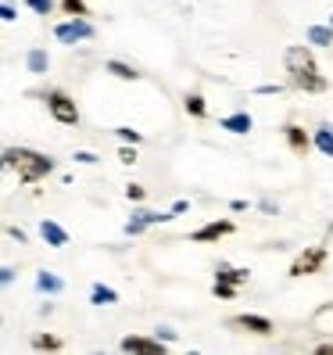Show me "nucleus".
<instances>
[{
	"label": "nucleus",
	"mask_w": 333,
	"mask_h": 355,
	"mask_svg": "<svg viewBox=\"0 0 333 355\" xmlns=\"http://www.w3.org/2000/svg\"><path fill=\"white\" fill-rule=\"evenodd\" d=\"M0 169L15 173L22 183H39L44 176L54 173V158L39 155V151H33V148H8L4 155H0Z\"/></svg>",
	"instance_id": "f257e3e1"
},
{
	"label": "nucleus",
	"mask_w": 333,
	"mask_h": 355,
	"mask_svg": "<svg viewBox=\"0 0 333 355\" xmlns=\"http://www.w3.org/2000/svg\"><path fill=\"white\" fill-rule=\"evenodd\" d=\"M283 65H287V72H290V83H294L298 90H305V94H323L330 83H326V76L319 72V65H316V58H312V51L308 47H287V54H283Z\"/></svg>",
	"instance_id": "f03ea898"
},
{
	"label": "nucleus",
	"mask_w": 333,
	"mask_h": 355,
	"mask_svg": "<svg viewBox=\"0 0 333 355\" xmlns=\"http://www.w3.org/2000/svg\"><path fill=\"white\" fill-rule=\"evenodd\" d=\"M47 108H51V115L61 122V126H75L79 122V108H75V101L65 90H51L47 94Z\"/></svg>",
	"instance_id": "7ed1b4c3"
},
{
	"label": "nucleus",
	"mask_w": 333,
	"mask_h": 355,
	"mask_svg": "<svg viewBox=\"0 0 333 355\" xmlns=\"http://www.w3.org/2000/svg\"><path fill=\"white\" fill-rule=\"evenodd\" d=\"M326 262V248H308V252H301L294 259V266H290V277H312V273H319Z\"/></svg>",
	"instance_id": "20e7f679"
},
{
	"label": "nucleus",
	"mask_w": 333,
	"mask_h": 355,
	"mask_svg": "<svg viewBox=\"0 0 333 355\" xmlns=\"http://www.w3.org/2000/svg\"><path fill=\"white\" fill-rule=\"evenodd\" d=\"M54 36L61 40V44H79V40H90L93 36V26L87 22V18H69V22L54 26Z\"/></svg>",
	"instance_id": "39448f33"
},
{
	"label": "nucleus",
	"mask_w": 333,
	"mask_h": 355,
	"mask_svg": "<svg viewBox=\"0 0 333 355\" xmlns=\"http://www.w3.org/2000/svg\"><path fill=\"white\" fill-rule=\"evenodd\" d=\"M169 219H172V212H169V216H165V212H133V219L126 223V234H129V237H140L147 226H154V223H169Z\"/></svg>",
	"instance_id": "423d86ee"
},
{
	"label": "nucleus",
	"mask_w": 333,
	"mask_h": 355,
	"mask_svg": "<svg viewBox=\"0 0 333 355\" xmlns=\"http://www.w3.org/2000/svg\"><path fill=\"white\" fill-rule=\"evenodd\" d=\"M226 234H233V223H230V219H219V223H208V226L194 230L190 241H194V244H208V241H219V237H226Z\"/></svg>",
	"instance_id": "0eeeda50"
},
{
	"label": "nucleus",
	"mask_w": 333,
	"mask_h": 355,
	"mask_svg": "<svg viewBox=\"0 0 333 355\" xmlns=\"http://www.w3.org/2000/svg\"><path fill=\"white\" fill-rule=\"evenodd\" d=\"M122 352H140V355H165L161 338H122Z\"/></svg>",
	"instance_id": "6e6552de"
},
{
	"label": "nucleus",
	"mask_w": 333,
	"mask_h": 355,
	"mask_svg": "<svg viewBox=\"0 0 333 355\" xmlns=\"http://www.w3.org/2000/svg\"><path fill=\"white\" fill-rule=\"evenodd\" d=\"M230 327H237V330H247V334H273V320H265V316H233L230 320Z\"/></svg>",
	"instance_id": "1a4fd4ad"
},
{
	"label": "nucleus",
	"mask_w": 333,
	"mask_h": 355,
	"mask_svg": "<svg viewBox=\"0 0 333 355\" xmlns=\"http://www.w3.org/2000/svg\"><path fill=\"white\" fill-rule=\"evenodd\" d=\"M39 237H44L51 248H65V244H69V234H65V230H61L54 219H44V223H39Z\"/></svg>",
	"instance_id": "9d476101"
},
{
	"label": "nucleus",
	"mask_w": 333,
	"mask_h": 355,
	"mask_svg": "<svg viewBox=\"0 0 333 355\" xmlns=\"http://www.w3.org/2000/svg\"><path fill=\"white\" fill-rule=\"evenodd\" d=\"M219 126L230 130V133H247V130H255V119L247 115V112H233V115H226Z\"/></svg>",
	"instance_id": "9b49d317"
},
{
	"label": "nucleus",
	"mask_w": 333,
	"mask_h": 355,
	"mask_svg": "<svg viewBox=\"0 0 333 355\" xmlns=\"http://www.w3.org/2000/svg\"><path fill=\"white\" fill-rule=\"evenodd\" d=\"M283 137H287V144H290V148H294L298 155H305V151L312 148V140L305 137V130H301V126H283Z\"/></svg>",
	"instance_id": "f8f14e48"
},
{
	"label": "nucleus",
	"mask_w": 333,
	"mask_h": 355,
	"mask_svg": "<svg viewBox=\"0 0 333 355\" xmlns=\"http://www.w3.org/2000/svg\"><path fill=\"white\" fill-rule=\"evenodd\" d=\"M215 280L219 284H230V287H240L247 280V269H233V266H219L215 269Z\"/></svg>",
	"instance_id": "ddd939ff"
},
{
	"label": "nucleus",
	"mask_w": 333,
	"mask_h": 355,
	"mask_svg": "<svg viewBox=\"0 0 333 355\" xmlns=\"http://www.w3.org/2000/svg\"><path fill=\"white\" fill-rule=\"evenodd\" d=\"M36 287L44 291V295H57V291H65V280L54 277V273H47V269H44V273H36Z\"/></svg>",
	"instance_id": "4468645a"
},
{
	"label": "nucleus",
	"mask_w": 333,
	"mask_h": 355,
	"mask_svg": "<svg viewBox=\"0 0 333 355\" xmlns=\"http://www.w3.org/2000/svg\"><path fill=\"white\" fill-rule=\"evenodd\" d=\"M312 327L323 330V334H333V302L316 309V316H312Z\"/></svg>",
	"instance_id": "2eb2a0df"
},
{
	"label": "nucleus",
	"mask_w": 333,
	"mask_h": 355,
	"mask_svg": "<svg viewBox=\"0 0 333 355\" xmlns=\"http://www.w3.org/2000/svg\"><path fill=\"white\" fill-rule=\"evenodd\" d=\"M26 65H29L33 76H44V72L51 69V58H47V51H29V54H26Z\"/></svg>",
	"instance_id": "dca6fc26"
},
{
	"label": "nucleus",
	"mask_w": 333,
	"mask_h": 355,
	"mask_svg": "<svg viewBox=\"0 0 333 355\" xmlns=\"http://www.w3.org/2000/svg\"><path fill=\"white\" fill-rule=\"evenodd\" d=\"M308 44L333 47V29H330V26H312V29H308Z\"/></svg>",
	"instance_id": "f3484780"
},
{
	"label": "nucleus",
	"mask_w": 333,
	"mask_h": 355,
	"mask_svg": "<svg viewBox=\"0 0 333 355\" xmlns=\"http://www.w3.org/2000/svg\"><path fill=\"white\" fill-rule=\"evenodd\" d=\"M90 302H93V305H115V302H118V295H115L111 287H104V284H93Z\"/></svg>",
	"instance_id": "a211bd4d"
},
{
	"label": "nucleus",
	"mask_w": 333,
	"mask_h": 355,
	"mask_svg": "<svg viewBox=\"0 0 333 355\" xmlns=\"http://www.w3.org/2000/svg\"><path fill=\"white\" fill-rule=\"evenodd\" d=\"M61 345H65V341H61L57 334H36V338H33V348L36 352H57Z\"/></svg>",
	"instance_id": "6ab92c4d"
},
{
	"label": "nucleus",
	"mask_w": 333,
	"mask_h": 355,
	"mask_svg": "<svg viewBox=\"0 0 333 355\" xmlns=\"http://www.w3.org/2000/svg\"><path fill=\"white\" fill-rule=\"evenodd\" d=\"M104 69H108L111 76H118V79H140V72L133 65H126V61H108Z\"/></svg>",
	"instance_id": "aec40b11"
},
{
	"label": "nucleus",
	"mask_w": 333,
	"mask_h": 355,
	"mask_svg": "<svg viewBox=\"0 0 333 355\" xmlns=\"http://www.w3.org/2000/svg\"><path fill=\"white\" fill-rule=\"evenodd\" d=\"M316 148H319L326 158H333V130H330V126L316 130Z\"/></svg>",
	"instance_id": "412c9836"
},
{
	"label": "nucleus",
	"mask_w": 333,
	"mask_h": 355,
	"mask_svg": "<svg viewBox=\"0 0 333 355\" xmlns=\"http://www.w3.org/2000/svg\"><path fill=\"white\" fill-rule=\"evenodd\" d=\"M186 112H190L194 119H204V115H208L204 97H201V94H186Z\"/></svg>",
	"instance_id": "4be33fe9"
},
{
	"label": "nucleus",
	"mask_w": 333,
	"mask_h": 355,
	"mask_svg": "<svg viewBox=\"0 0 333 355\" xmlns=\"http://www.w3.org/2000/svg\"><path fill=\"white\" fill-rule=\"evenodd\" d=\"M61 11L72 15V18H87V4H82V0H61Z\"/></svg>",
	"instance_id": "5701e85b"
},
{
	"label": "nucleus",
	"mask_w": 333,
	"mask_h": 355,
	"mask_svg": "<svg viewBox=\"0 0 333 355\" xmlns=\"http://www.w3.org/2000/svg\"><path fill=\"white\" fill-rule=\"evenodd\" d=\"M26 8L36 11V15H51L54 11V0H26Z\"/></svg>",
	"instance_id": "b1692460"
},
{
	"label": "nucleus",
	"mask_w": 333,
	"mask_h": 355,
	"mask_svg": "<svg viewBox=\"0 0 333 355\" xmlns=\"http://www.w3.org/2000/svg\"><path fill=\"white\" fill-rule=\"evenodd\" d=\"M212 291H215V298H237V287L219 284V280H215V287H212Z\"/></svg>",
	"instance_id": "393cba45"
},
{
	"label": "nucleus",
	"mask_w": 333,
	"mask_h": 355,
	"mask_svg": "<svg viewBox=\"0 0 333 355\" xmlns=\"http://www.w3.org/2000/svg\"><path fill=\"white\" fill-rule=\"evenodd\" d=\"M115 133H118L122 140H126V144H140V133H136V130H129V126H118Z\"/></svg>",
	"instance_id": "a878e982"
},
{
	"label": "nucleus",
	"mask_w": 333,
	"mask_h": 355,
	"mask_svg": "<svg viewBox=\"0 0 333 355\" xmlns=\"http://www.w3.org/2000/svg\"><path fill=\"white\" fill-rule=\"evenodd\" d=\"M118 158H122V165H133V162H136V144H133V148H122Z\"/></svg>",
	"instance_id": "bb28decb"
},
{
	"label": "nucleus",
	"mask_w": 333,
	"mask_h": 355,
	"mask_svg": "<svg viewBox=\"0 0 333 355\" xmlns=\"http://www.w3.org/2000/svg\"><path fill=\"white\" fill-rule=\"evenodd\" d=\"M126 198H129V201H143V187H140V183H129V187H126Z\"/></svg>",
	"instance_id": "cd10ccee"
},
{
	"label": "nucleus",
	"mask_w": 333,
	"mask_h": 355,
	"mask_svg": "<svg viewBox=\"0 0 333 355\" xmlns=\"http://www.w3.org/2000/svg\"><path fill=\"white\" fill-rule=\"evenodd\" d=\"M15 18H18V11L11 4H0V22H15Z\"/></svg>",
	"instance_id": "c85d7f7f"
},
{
	"label": "nucleus",
	"mask_w": 333,
	"mask_h": 355,
	"mask_svg": "<svg viewBox=\"0 0 333 355\" xmlns=\"http://www.w3.org/2000/svg\"><path fill=\"white\" fill-rule=\"evenodd\" d=\"M75 162H79V165H93L97 155H93V151H75Z\"/></svg>",
	"instance_id": "c756f323"
},
{
	"label": "nucleus",
	"mask_w": 333,
	"mask_h": 355,
	"mask_svg": "<svg viewBox=\"0 0 333 355\" xmlns=\"http://www.w3.org/2000/svg\"><path fill=\"white\" fill-rule=\"evenodd\" d=\"M11 280H15V269H0V287L11 284Z\"/></svg>",
	"instance_id": "7c9ffc66"
},
{
	"label": "nucleus",
	"mask_w": 333,
	"mask_h": 355,
	"mask_svg": "<svg viewBox=\"0 0 333 355\" xmlns=\"http://www.w3.org/2000/svg\"><path fill=\"white\" fill-rule=\"evenodd\" d=\"M186 208H190V205H186V201H176V205H172V216H183Z\"/></svg>",
	"instance_id": "2f4dec72"
},
{
	"label": "nucleus",
	"mask_w": 333,
	"mask_h": 355,
	"mask_svg": "<svg viewBox=\"0 0 333 355\" xmlns=\"http://www.w3.org/2000/svg\"><path fill=\"white\" fill-rule=\"evenodd\" d=\"M330 29H333V15H330Z\"/></svg>",
	"instance_id": "473e14b6"
}]
</instances>
